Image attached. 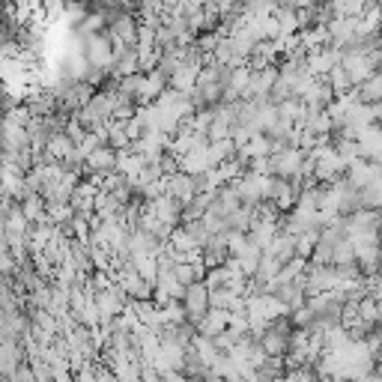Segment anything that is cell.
Wrapping results in <instances>:
<instances>
[{"label": "cell", "instance_id": "obj_1", "mask_svg": "<svg viewBox=\"0 0 382 382\" xmlns=\"http://www.w3.org/2000/svg\"><path fill=\"white\" fill-rule=\"evenodd\" d=\"M379 63H382V48H371V51H341V66L352 87H359L371 78L373 72H379Z\"/></svg>", "mask_w": 382, "mask_h": 382}, {"label": "cell", "instance_id": "obj_2", "mask_svg": "<svg viewBox=\"0 0 382 382\" xmlns=\"http://www.w3.org/2000/svg\"><path fill=\"white\" fill-rule=\"evenodd\" d=\"M81 57L90 69H105L111 66V57H114V51H111V42H108V33H96V36H87L84 39V48H81Z\"/></svg>", "mask_w": 382, "mask_h": 382}, {"label": "cell", "instance_id": "obj_3", "mask_svg": "<svg viewBox=\"0 0 382 382\" xmlns=\"http://www.w3.org/2000/svg\"><path fill=\"white\" fill-rule=\"evenodd\" d=\"M302 162H305V152L296 150V147H287L284 152H278V155H269V167H272V176H275V179H287V182L299 176Z\"/></svg>", "mask_w": 382, "mask_h": 382}, {"label": "cell", "instance_id": "obj_4", "mask_svg": "<svg viewBox=\"0 0 382 382\" xmlns=\"http://www.w3.org/2000/svg\"><path fill=\"white\" fill-rule=\"evenodd\" d=\"M182 308H186V322L197 325L203 320V314L209 310V290L203 287V281L186 287V296H182Z\"/></svg>", "mask_w": 382, "mask_h": 382}, {"label": "cell", "instance_id": "obj_5", "mask_svg": "<svg viewBox=\"0 0 382 382\" xmlns=\"http://www.w3.org/2000/svg\"><path fill=\"white\" fill-rule=\"evenodd\" d=\"M144 212H150V215L159 221V224H167V227H179L182 206L174 201L171 194H162V197H155V201L144 203Z\"/></svg>", "mask_w": 382, "mask_h": 382}, {"label": "cell", "instance_id": "obj_6", "mask_svg": "<svg viewBox=\"0 0 382 382\" xmlns=\"http://www.w3.org/2000/svg\"><path fill=\"white\" fill-rule=\"evenodd\" d=\"M344 174H347L344 179L349 182V186L356 189V191H361L367 182H376V179H379V164H371V162L356 159V162H349V164H347V171H344Z\"/></svg>", "mask_w": 382, "mask_h": 382}, {"label": "cell", "instance_id": "obj_7", "mask_svg": "<svg viewBox=\"0 0 382 382\" xmlns=\"http://www.w3.org/2000/svg\"><path fill=\"white\" fill-rule=\"evenodd\" d=\"M263 254H269V257H275L281 266H284L287 260H293V257H296V236H290V233H284V230H278V233H275V239L269 242V248H266Z\"/></svg>", "mask_w": 382, "mask_h": 382}, {"label": "cell", "instance_id": "obj_8", "mask_svg": "<svg viewBox=\"0 0 382 382\" xmlns=\"http://www.w3.org/2000/svg\"><path fill=\"white\" fill-rule=\"evenodd\" d=\"M167 194H171L179 206H186L191 197L197 194V189H194V176H186V174L167 176Z\"/></svg>", "mask_w": 382, "mask_h": 382}, {"label": "cell", "instance_id": "obj_9", "mask_svg": "<svg viewBox=\"0 0 382 382\" xmlns=\"http://www.w3.org/2000/svg\"><path fill=\"white\" fill-rule=\"evenodd\" d=\"M224 329H227V310H206L203 320L194 325V332L201 337H218Z\"/></svg>", "mask_w": 382, "mask_h": 382}, {"label": "cell", "instance_id": "obj_10", "mask_svg": "<svg viewBox=\"0 0 382 382\" xmlns=\"http://www.w3.org/2000/svg\"><path fill=\"white\" fill-rule=\"evenodd\" d=\"M356 93H359V102L361 105H379V99H382V75L373 72L364 84H359Z\"/></svg>", "mask_w": 382, "mask_h": 382}, {"label": "cell", "instance_id": "obj_11", "mask_svg": "<svg viewBox=\"0 0 382 382\" xmlns=\"http://www.w3.org/2000/svg\"><path fill=\"white\" fill-rule=\"evenodd\" d=\"M176 162H179V174H186V176H201V174L209 171L203 150H194V152L182 155V159H176Z\"/></svg>", "mask_w": 382, "mask_h": 382}, {"label": "cell", "instance_id": "obj_12", "mask_svg": "<svg viewBox=\"0 0 382 382\" xmlns=\"http://www.w3.org/2000/svg\"><path fill=\"white\" fill-rule=\"evenodd\" d=\"M245 239H248V236H245ZM260 257H263V251H257L251 242L245 245V251L239 254V257H233L236 266H239V272H242V278H254V272H257V266H260Z\"/></svg>", "mask_w": 382, "mask_h": 382}, {"label": "cell", "instance_id": "obj_13", "mask_svg": "<svg viewBox=\"0 0 382 382\" xmlns=\"http://www.w3.org/2000/svg\"><path fill=\"white\" fill-rule=\"evenodd\" d=\"M189 347L197 352V359L203 361V367H206V371L212 367V361L218 359V349H215V344H212V337H201V335H194Z\"/></svg>", "mask_w": 382, "mask_h": 382}, {"label": "cell", "instance_id": "obj_14", "mask_svg": "<svg viewBox=\"0 0 382 382\" xmlns=\"http://www.w3.org/2000/svg\"><path fill=\"white\" fill-rule=\"evenodd\" d=\"M305 269H308V263L299 260V257L287 260L284 266H281V272H278V278H275V284H278V287H281V284H293V281H299V278L305 275Z\"/></svg>", "mask_w": 382, "mask_h": 382}, {"label": "cell", "instance_id": "obj_15", "mask_svg": "<svg viewBox=\"0 0 382 382\" xmlns=\"http://www.w3.org/2000/svg\"><path fill=\"white\" fill-rule=\"evenodd\" d=\"M359 203L367 212H376L379 209V203H382V182L379 179L376 182H367V186L359 191Z\"/></svg>", "mask_w": 382, "mask_h": 382}, {"label": "cell", "instance_id": "obj_16", "mask_svg": "<svg viewBox=\"0 0 382 382\" xmlns=\"http://www.w3.org/2000/svg\"><path fill=\"white\" fill-rule=\"evenodd\" d=\"M224 227L236 230V233H248V227H251V206H239L236 212H230V215L224 218Z\"/></svg>", "mask_w": 382, "mask_h": 382}, {"label": "cell", "instance_id": "obj_17", "mask_svg": "<svg viewBox=\"0 0 382 382\" xmlns=\"http://www.w3.org/2000/svg\"><path fill=\"white\" fill-rule=\"evenodd\" d=\"M317 239H320L317 230H308V233H302V236H296V257L308 263V260H310V254H314Z\"/></svg>", "mask_w": 382, "mask_h": 382}, {"label": "cell", "instance_id": "obj_18", "mask_svg": "<svg viewBox=\"0 0 382 382\" xmlns=\"http://www.w3.org/2000/svg\"><path fill=\"white\" fill-rule=\"evenodd\" d=\"M140 90H144V72H135V75H129V78H123L120 84H117V93H123V96H129L132 102H137V96H140Z\"/></svg>", "mask_w": 382, "mask_h": 382}, {"label": "cell", "instance_id": "obj_19", "mask_svg": "<svg viewBox=\"0 0 382 382\" xmlns=\"http://www.w3.org/2000/svg\"><path fill=\"white\" fill-rule=\"evenodd\" d=\"M349 263H356V248H352L349 239H341L332 251V266H349Z\"/></svg>", "mask_w": 382, "mask_h": 382}, {"label": "cell", "instance_id": "obj_20", "mask_svg": "<svg viewBox=\"0 0 382 382\" xmlns=\"http://www.w3.org/2000/svg\"><path fill=\"white\" fill-rule=\"evenodd\" d=\"M236 299H239V296H233L230 290H224V287L209 290V308H212V310H230Z\"/></svg>", "mask_w": 382, "mask_h": 382}, {"label": "cell", "instance_id": "obj_21", "mask_svg": "<svg viewBox=\"0 0 382 382\" xmlns=\"http://www.w3.org/2000/svg\"><path fill=\"white\" fill-rule=\"evenodd\" d=\"M135 266V275L147 284H155V257H132Z\"/></svg>", "mask_w": 382, "mask_h": 382}, {"label": "cell", "instance_id": "obj_22", "mask_svg": "<svg viewBox=\"0 0 382 382\" xmlns=\"http://www.w3.org/2000/svg\"><path fill=\"white\" fill-rule=\"evenodd\" d=\"M179 227L189 233V239H191V242H194V248H203V245H206L209 233H206V227H203L201 221H194V224H179Z\"/></svg>", "mask_w": 382, "mask_h": 382}, {"label": "cell", "instance_id": "obj_23", "mask_svg": "<svg viewBox=\"0 0 382 382\" xmlns=\"http://www.w3.org/2000/svg\"><path fill=\"white\" fill-rule=\"evenodd\" d=\"M123 132H125V137H129V144H132V140H140V137H144V125H140V123L132 117V120H125V123H123Z\"/></svg>", "mask_w": 382, "mask_h": 382}, {"label": "cell", "instance_id": "obj_24", "mask_svg": "<svg viewBox=\"0 0 382 382\" xmlns=\"http://www.w3.org/2000/svg\"><path fill=\"white\" fill-rule=\"evenodd\" d=\"M9 382H36V376H33V371H30V364H27V361H24V364H18Z\"/></svg>", "mask_w": 382, "mask_h": 382}, {"label": "cell", "instance_id": "obj_25", "mask_svg": "<svg viewBox=\"0 0 382 382\" xmlns=\"http://www.w3.org/2000/svg\"><path fill=\"white\" fill-rule=\"evenodd\" d=\"M137 382H162V376L155 373L150 364H140V379H137Z\"/></svg>", "mask_w": 382, "mask_h": 382}, {"label": "cell", "instance_id": "obj_26", "mask_svg": "<svg viewBox=\"0 0 382 382\" xmlns=\"http://www.w3.org/2000/svg\"><path fill=\"white\" fill-rule=\"evenodd\" d=\"M352 382H382V379H379V373H376V371H371V373H364V376L352 379Z\"/></svg>", "mask_w": 382, "mask_h": 382}, {"label": "cell", "instance_id": "obj_27", "mask_svg": "<svg viewBox=\"0 0 382 382\" xmlns=\"http://www.w3.org/2000/svg\"><path fill=\"white\" fill-rule=\"evenodd\" d=\"M0 12H4V6H0Z\"/></svg>", "mask_w": 382, "mask_h": 382}]
</instances>
